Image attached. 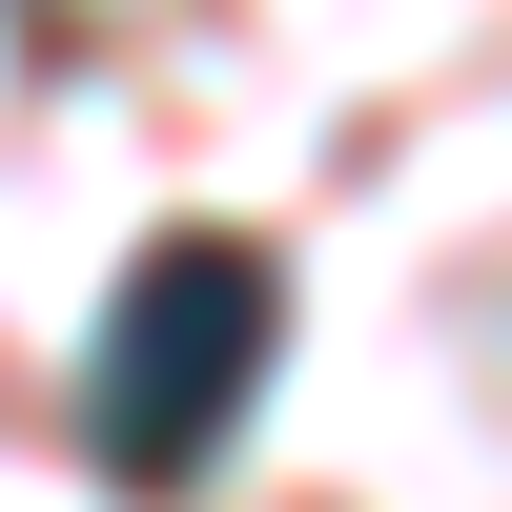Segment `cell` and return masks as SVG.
Returning <instances> with one entry per match:
<instances>
[{
	"instance_id": "1",
	"label": "cell",
	"mask_w": 512,
	"mask_h": 512,
	"mask_svg": "<svg viewBox=\"0 0 512 512\" xmlns=\"http://www.w3.org/2000/svg\"><path fill=\"white\" fill-rule=\"evenodd\" d=\"M267 349H287V267H267V246H226V226H164L144 267H123V308H103V369H82L103 472H123V492H185L205 451L246 431Z\"/></svg>"
}]
</instances>
